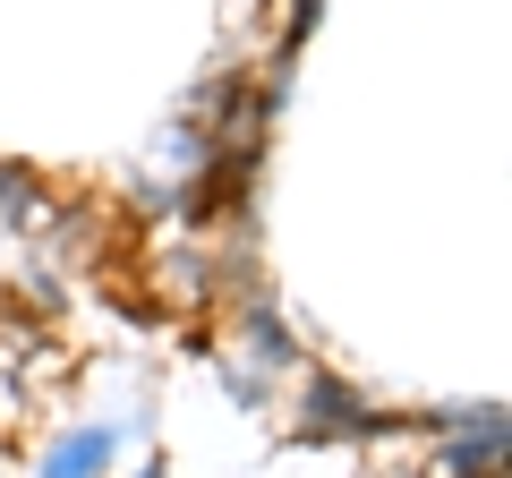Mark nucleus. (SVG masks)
<instances>
[{"label": "nucleus", "instance_id": "2", "mask_svg": "<svg viewBox=\"0 0 512 478\" xmlns=\"http://www.w3.org/2000/svg\"><path fill=\"white\" fill-rule=\"evenodd\" d=\"M308 410H316V419H308L316 436H333V427H359V402H350V393H333V385H316Z\"/></svg>", "mask_w": 512, "mask_h": 478}, {"label": "nucleus", "instance_id": "1", "mask_svg": "<svg viewBox=\"0 0 512 478\" xmlns=\"http://www.w3.org/2000/svg\"><path fill=\"white\" fill-rule=\"evenodd\" d=\"M111 444H120V436H111V427H77V436L60 444L52 461H43V478H103V461H111Z\"/></svg>", "mask_w": 512, "mask_h": 478}]
</instances>
